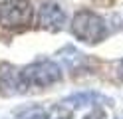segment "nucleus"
I'll use <instances>...</instances> for the list:
<instances>
[{
	"instance_id": "1",
	"label": "nucleus",
	"mask_w": 123,
	"mask_h": 119,
	"mask_svg": "<svg viewBox=\"0 0 123 119\" xmlns=\"http://www.w3.org/2000/svg\"><path fill=\"white\" fill-rule=\"evenodd\" d=\"M72 34L86 44H99L107 36V26H105V20L95 12L81 10L74 16Z\"/></svg>"
},
{
	"instance_id": "2",
	"label": "nucleus",
	"mask_w": 123,
	"mask_h": 119,
	"mask_svg": "<svg viewBox=\"0 0 123 119\" xmlns=\"http://www.w3.org/2000/svg\"><path fill=\"white\" fill-rule=\"evenodd\" d=\"M34 8L30 0H4L0 2V26L8 30L26 28L32 22Z\"/></svg>"
},
{
	"instance_id": "3",
	"label": "nucleus",
	"mask_w": 123,
	"mask_h": 119,
	"mask_svg": "<svg viewBox=\"0 0 123 119\" xmlns=\"http://www.w3.org/2000/svg\"><path fill=\"white\" fill-rule=\"evenodd\" d=\"M22 79L26 87H48L62 79V68L50 60L34 62L22 69Z\"/></svg>"
},
{
	"instance_id": "4",
	"label": "nucleus",
	"mask_w": 123,
	"mask_h": 119,
	"mask_svg": "<svg viewBox=\"0 0 123 119\" xmlns=\"http://www.w3.org/2000/svg\"><path fill=\"white\" fill-rule=\"evenodd\" d=\"M24 87L26 83L22 79V69L10 63H0V89L4 93H20Z\"/></svg>"
},
{
	"instance_id": "5",
	"label": "nucleus",
	"mask_w": 123,
	"mask_h": 119,
	"mask_svg": "<svg viewBox=\"0 0 123 119\" xmlns=\"http://www.w3.org/2000/svg\"><path fill=\"white\" fill-rule=\"evenodd\" d=\"M66 22V14L62 10V6L56 2H44L40 6V26L46 30H62Z\"/></svg>"
},
{
	"instance_id": "6",
	"label": "nucleus",
	"mask_w": 123,
	"mask_h": 119,
	"mask_svg": "<svg viewBox=\"0 0 123 119\" xmlns=\"http://www.w3.org/2000/svg\"><path fill=\"white\" fill-rule=\"evenodd\" d=\"M18 119H46V113H44V109H40V107H30L28 111L20 113Z\"/></svg>"
},
{
	"instance_id": "7",
	"label": "nucleus",
	"mask_w": 123,
	"mask_h": 119,
	"mask_svg": "<svg viewBox=\"0 0 123 119\" xmlns=\"http://www.w3.org/2000/svg\"><path fill=\"white\" fill-rule=\"evenodd\" d=\"M83 119H105V115L101 113V111H93V113H89L87 117H83Z\"/></svg>"
},
{
	"instance_id": "8",
	"label": "nucleus",
	"mask_w": 123,
	"mask_h": 119,
	"mask_svg": "<svg viewBox=\"0 0 123 119\" xmlns=\"http://www.w3.org/2000/svg\"><path fill=\"white\" fill-rule=\"evenodd\" d=\"M117 75H119V79H123V60L117 63Z\"/></svg>"
}]
</instances>
